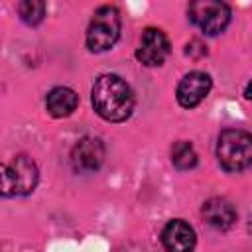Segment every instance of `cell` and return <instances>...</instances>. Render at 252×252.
Returning a JSON list of instances; mask_svg holds the SVG:
<instances>
[{
    "label": "cell",
    "mask_w": 252,
    "mask_h": 252,
    "mask_svg": "<svg viewBox=\"0 0 252 252\" xmlns=\"http://www.w3.org/2000/svg\"><path fill=\"white\" fill-rule=\"evenodd\" d=\"M0 195L2 197H12L16 195V181L10 165L0 163Z\"/></svg>",
    "instance_id": "5bb4252c"
},
{
    "label": "cell",
    "mask_w": 252,
    "mask_h": 252,
    "mask_svg": "<svg viewBox=\"0 0 252 252\" xmlns=\"http://www.w3.org/2000/svg\"><path fill=\"white\" fill-rule=\"evenodd\" d=\"M171 161H173V165L177 169H183V171L191 169V167L197 165V152L189 142L179 140L171 148Z\"/></svg>",
    "instance_id": "7c38bea8"
},
{
    "label": "cell",
    "mask_w": 252,
    "mask_h": 252,
    "mask_svg": "<svg viewBox=\"0 0 252 252\" xmlns=\"http://www.w3.org/2000/svg\"><path fill=\"white\" fill-rule=\"evenodd\" d=\"M211 77L203 71H191L187 73L181 83L177 85V102L183 108H193L197 106L211 91Z\"/></svg>",
    "instance_id": "52a82bcc"
},
{
    "label": "cell",
    "mask_w": 252,
    "mask_h": 252,
    "mask_svg": "<svg viewBox=\"0 0 252 252\" xmlns=\"http://www.w3.org/2000/svg\"><path fill=\"white\" fill-rule=\"evenodd\" d=\"M77 104H79V94L69 87H55L47 93V98H45L47 112L55 118L69 116L77 108Z\"/></svg>",
    "instance_id": "8fae6325"
},
{
    "label": "cell",
    "mask_w": 252,
    "mask_h": 252,
    "mask_svg": "<svg viewBox=\"0 0 252 252\" xmlns=\"http://www.w3.org/2000/svg\"><path fill=\"white\" fill-rule=\"evenodd\" d=\"M189 18L207 35H217L230 22V8L217 0H197L189 4Z\"/></svg>",
    "instance_id": "277c9868"
},
{
    "label": "cell",
    "mask_w": 252,
    "mask_h": 252,
    "mask_svg": "<svg viewBox=\"0 0 252 252\" xmlns=\"http://www.w3.org/2000/svg\"><path fill=\"white\" fill-rule=\"evenodd\" d=\"M217 158L226 171H244L252 161V136L244 130H222L217 142Z\"/></svg>",
    "instance_id": "7a4b0ae2"
},
{
    "label": "cell",
    "mask_w": 252,
    "mask_h": 252,
    "mask_svg": "<svg viewBox=\"0 0 252 252\" xmlns=\"http://www.w3.org/2000/svg\"><path fill=\"white\" fill-rule=\"evenodd\" d=\"M18 14L20 18L30 24V26H37L43 16H45V4L43 2H37V0H26V2H20L18 4Z\"/></svg>",
    "instance_id": "4fadbf2b"
},
{
    "label": "cell",
    "mask_w": 252,
    "mask_h": 252,
    "mask_svg": "<svg viewBox=\"0 0 252 252\" xmlns=\"http://www.w3.org/2000/svg\"><path fill=\"white\" fill-rule=\"evenodd\" d=\"M195 230L181 219H173L161 232V242L167 252H191L195 248Z\"/></svg>",
    "instance_id": "ba28073f"
},
{
    "label": "cell",
    "mask_w": 252,
    "mask_h": 252,
    "mask_svg": "<svg viewBox=\"0 0 252 252\" xmlns=\"http://www.w3.org/2000/svg\"><path fill=\"white\" fill-rule=\"evenodd\" d=\"M104 161V146L98 138L85 136L71 150V165L75 171L91 173L96 171Z\"/></svg>",
    "instance_id": "8992f818"
},
{
    "label": "cell",
    "mask_w": 252,
    "mask_h": 252,
    "mask_svg": "<svg viewBox=\"0 0 252 252\" xmlns=\"http://www.w3.org/2000/svg\"><path fill=\"white\" fill-rule=\"evenodd\" d=\"M93 108L108 122H122L134 110V93L118 75H100L91 91Z\"/></svg>",
    "instance_id": "6da1fadb"
},
{
    "label": "cell",
    "mask_w": 252,
    "mask_h": 252,
    "mask_svg": "<svg viewBox=\"0 0 252 252\" xmlns=\"http://www.w3.org/2000/svg\"><path fill=\"white\" fill-rule=\"evenodd\" d=\"M16 181V195H28L37 185V165L28 156H18L10 163Z\"/></svg>",
    "instance_id": "30bf717a"
},
{
    "label": "cell",
    "mask_w": 252,
    "mask_h": 252,
    "mask_svg": "<svg viewBox=\"0 0 252 252\" xmlns=\"http://www.w3.org/2000/svg\"><path fill=\"white\" fill-rule=\"evenodd\" d=\"M203 217L205 220L219 230H226L234 224L236 220V211L232 207L230 201L222 199V197H213L203 205Z\"/></svg>",
    "instance_id": "9c48e42d"
},
{
    "label": "cell",
    "mask_w": 252,
    "mask_h": 252,
    "mask_svg": "<svg viewBox=\"0 0 252 252\" xmlns=\"http://www.w3.org/2000/svg\"><path fill=\"white\" fill-rule=\"evenodd\" d=\"M120 35V14L114 6H102L94 12L87 28V47L94 53L110 49Z\"/></svg>",
    "instance_id": "3957f363"
},
{
    "label": "cell",
    "mask_w": 252,
    "mask_h": 252,
    "mask_svg": "<svg viewBox=\"0 0 252 252\" xmlns=\"http://www.w3.org/2000/svg\"><path fill=\"white\" fill-rule=\"evenodd\" d=\"M167 55H169V39H167V35L158 28L144 30V33L140 37V47L136 51L138 61L144 63L146 67H158V65H161L165 61Z\"/></svg>",
    "instance_id": "5b68a950"
}]
</instances>
